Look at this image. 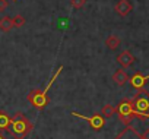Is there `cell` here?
<instances>
[{"label":"cell","instance_id":"1","mask_svg":"<svg viewBox=\"0 0 149 139\" xmlns=\"http://www.w3.org/2000/svg\"><path fill=\"white\" fill-rule=\"evenodd\" d=\"M10 132V135L15 139H24L31 130H32V123L25 117V114L22 113H16L12 119H10V126L8 129Z\"/></svg>","mask_w":149,"mask_h":139},{"label":"cell","instance_id":"2","mask_svg":"<svg viewBox=\"0 0 149 139\" xmlns=\"http://www.w3.org/2000/svg\"><path fill=\"white\" fill-rule=\"evenodd\" d=\"M133 107H134V117L140 120L149 119V92L145 89H137V94L134 95Z\"/></svg>","mask_w":149,"mask_h":139},{"label":"cell","instance_id":"3","mask_svg":"<svg viewBox=\"0 0 149 139\" xmlns=\"http://www.w3.org/2000/svg\"><path fill=\"white\" fill-rule=\"evenodd\" d=\"M116 114L120 117V120L124 124H130L132 119L134 117L133 101L132 100H123L121 103H118V105L116 107Z\"/></svg>","mask_w":149,"mask_h":139},{"label":"cell","instance_id":"4","mask_svg":"<svg viewBox=\"0 0 149 139\" xmlns=\"http://www.w3.org/2000/svg\"><path fill=\"white\" fill-rule=\"evenodd\" d=\"M28 101L35 108H44L50 103V98H48V94L42 92V89H34L28 94Z\"/></svg>","mask_w":149,"mask_h":139},{"label":"cell","instance_id":"5","mask_svg":"<svg viewBox=\"0 0 149 139\" xmlns=\"http://www.w3.org/2000/svg\"><path fill=\"white\" fill-rule=\"evenodd\" d=\"M72 116L79 117V119H82V120H86V122L89 123L91 129H94V130H101V129L105 126V117H104L102 114H94V116L88 117V116L78 114V113H74V111H73V113H72Z\"/></svg>","mask_w":149,"mask_h":139},{"label":"cell","instance_id":"6","mask_svg":"<svg viewBox=\"0 0 149 139\" xmlns=\"http://www.w3.org/2000/svg\"><path fill=\"white\" fill-rule=\"evenodd\" d=\"M114 139H143L142 135L130 124H126V127L114 138Z\"/></svg>","mask_w":149,"mask_h":139},{"label":"cell","instance_id":"7","mask_svg":"<svg viewBox=\"0 0 149 139\" xmlns=\"http://www.w3.org/2000/svg\"><path fill=\"white\" fill-rule=\"evenodd\" d=\"M134 56L129 51V50H124V51H121L118 56H117V61L124 67V69H127V67H130L133 63H134Z\"/></svg>","mask_w":149,"mask_h":139},{"label":"cell","instance_id":"8","mask_svg":"<svg viewBox=\"0 0 149 139\" xmlns=\"http://www.w3.org/2000/svg\"><path fill=\"white\" fill-rule=\"evenodd\" d=\"M149 79V75H142V73H134L132 78H129V82L130 85L134 88V89H143L146 81Z\"/></svg>","mask_w":149,"mask_h":139},{"label":"cell","instance_id":"9","mask_svg":"<svg viewBox=\"0 0 149 139\" xmlns=\"http://www.w3.org/2000/svg\"><path fill=\"white\" fill-rule=\"evenodd\" d=\"M132 10H133V6L130 3V0H118L116 5V12L120 16H127Z\"/></svg>","mask_w":149,"mask_h":139},{"label":"cell","instance_id":"10","mask_svg":"<svg viewBox=\"0 0 149 139\" xmlns=\"http://www.w3.org/2000/svg\"><path fill=\"white\" fill-rule=\"evenodd\" d=\"M113 81L117 84V85H124L126 82H129V76H127V73L123 71V69H117V71L114 72V75H113Z\"/></svg>","mask_w":149,"mask_h":139},{"label":"cell","instance_id":"11","mask_svg":"<svg viewBox=\"0 0 149 139\" xmlns=\"http://www.w3.org/2000/svg\"><path fill=\"white\" fill-rule=\"evenodd\" d=\"M13 27V19L9 18V16H3L2 19H0V29H2L3 32H9Z\"/></svg>","mask_w":149,"mask_h":139},{"label":"cell","instance_id":"12","mask_svg":"<svg viewBox=\"0 0 149 139\" xmlns=\"http://www.w3.org/2000/svg\"><path fill=\"white\" fill-rule=\"evenodd\" d=\"M120 38L117 37V35H108L107 37V40H105V45L110 48V50H116V48H118L120 47Z\"/></svg>","mask_w":149,"mask_h":139},{"label":"cell","instance_id":"13","mask_svg":"<svg viewBox=\"0 0 149 139\" xmlns=\"http://www.w3.org/2000/svg\"><path fill=\"white\" fill-rule=\"evenodd\" d=\"M10 119L5 111H0V130H8L10 126Z\"/></svg>","mask_w":149,"mask_h":139},{"label":"cell","instance_id":"14","mask_svg":"<svg viewBox=\"0 0 149 139\" xmlns=\"http://www.w3.org/2000/svg\"><path fill=\"white\" fill-rule=\"evenodd\" d=\"M114 114H116V107H114V105H111V104L104 105V108H102V116H104L105 119L113 117Z\"/></svg>","mask_w":149,"mask_h":139},{"label":"cell","instance_id":"15","mask_svg":"<svg viewBox=\"0 0 149 139\" xmlns=\"http://www.w3.org/2000/svg\"><path fill=\"white\" fill-rule=\"evenodd\" d=\"M12 19H13V27H15V28H21V27L25 25V18H24L22 15H16V16L12 18Z\"/></svg>","mask_w":149,"mask_h":139},{"label":"cell","instance_id":"16","mask_svg":"<svg viewBox=\"0 0 149 139\" xmlns=\"http://www.w3.org/2000/svg\"><path fill=\"white\" fill-rule=\"evenodd\" d=\"M85 2H86V0H70V3H72V6H73L74 9L84 8V6H85Z\"/></svg>","mask_w":149,"mask_h":139},{"label":"cell","instance_id":"17","mask_svg":"<svg viewBox=\"0 0 149 139\" xmlns=\"http://www.w3.org/2000/svg\"><path fill=\"white\" fill-rule=\"evenodd\" d=\"M9 6V2L8 0H0V12H5Z\"/></svg>","mask_w":149,"mask_h":139},{"label":"cell","instance_id":"18","mask_svg":"<svg viewBox=\"0 0 149 139\" xmlns=\"http://www.w3.org/2000/svg\"><path fill=\"white\" fill-rule=\"evenodd\" d=\"M142 138H143V139H149V127H148V129L142 133Z\"/></svg>","mask_w":149,"mask_h":139},{"label":"cell","instance_id":"19","mask_svg":"<svg viewBox=\"0 0 149 139\" xmlns=\"http://www.w3.org/2000/svg\"><path fill=\"white\" fill-rule=\"evenodd\" d=\"M0 139H6V136L2 133V130H0Z\"/></svg>","mask_w":149,"mask_h":139},{"label":"cell","instance_id":"20","mask_svg":"<svg viewBox=\"0 0 149 139\" xmlns=\"http://www.w3.org/2000/svg\"><path fill=\"white\" fill-rule=\"evenodd\" d=\"M13 2H16V0H13Z\"/></svg>","mask_w":149,"mask_h":139}]
</instances>
